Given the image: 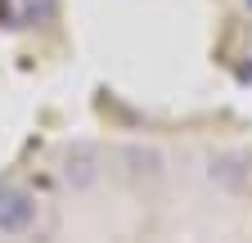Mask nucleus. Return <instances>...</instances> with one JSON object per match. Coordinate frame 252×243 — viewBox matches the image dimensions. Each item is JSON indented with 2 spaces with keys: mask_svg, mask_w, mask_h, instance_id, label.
<instances>
[{
  "mask_svg": "<svg viewBox=\"0 0 252 243\" xmlns=\"http://www.w3.org/2000/svg\"><path fill=\"white\" fill-rule=\"evenodd\" d=\"M54 14V0H23V18H50Z\"/></svg>",
  "mask_w": 252,
  "mask_h": 243,
  "instance_id": "39448f33",
  "label": "nucleus"
},
{
  "mask_svg": "<svg viewBox=\"0 0 252 243\" xmlns=\"http://www.w3.org/2000/svg\"><path fill=\"white\" fill-rule=\"evenodd\" d=\"M99 176H104V153L99 149L86 144V140L68 144V153H63V180H68V189L72 194H90L99 185Z\"/></svg>",
  "mask_w": 252,
  "mask_h": 243,
  "instance_id": "f257e3e1",
  "label": "nucleus"
},
{
  "mask_svg": "<svg viewBox=\"0 0 252 243\" xmlns=\"http://www.w3.org/2000/svg\"><path fill=\"white\" fill-rule=\"evenodd\" d=\"M36 225V198L23 185H0V234H27Z\"/></svg>",
  "mask_w": 252,
  "mask_h": 243,
  "instance_id": "f03ea898",
  "label": "nucleus"
},
{
  "mask_svg": "<svg viewBox=\"0 0 252 243\" xmlns=\"http://www.w3.org/2000/svg\"><path fill=\"white\" fill-rule=\"evenodd\" d=\"M243 5H248V9H252V0H243Z\"/></svg>",
  "mask_w": 252,
  "mask_h": 243,
  "instance_id": "423d86ee",
  "label": "nucleus"
},
{
  "mask_svg": "<svg viewBox=\"0 0 252 243\" xmlns=\"http://www.w3.org/2000/svg\"><path fill=\"white\" fill-rule=\"evenodd\" d=\"M207 180H212V185H220V189H230V194H239V189L248 185V158H239V153L212 158V162H207Z\"/></svg>",
  "mask_w": 252,
  "mask_h": 243,
  "instance_id": "7ed1b4c3",
  "label": "nucleus"
},
{
  "mask_svg": "<svg viewBox=\"0 0 252 243\" xmlns=\"http://www.w3.org/2000/svg\"><path fill=\"white\" fill-rule=\"evenodd\" d=\"M122 162H126V176H131V180H158V176H162V153L149 149V144H126Z\"/></svg>",
  "mask_w": 252,
  "mask_h": 243,
  "instance_id": "20e7f679",
  "label": "nucleus"
}]
</instances>
